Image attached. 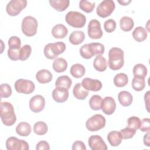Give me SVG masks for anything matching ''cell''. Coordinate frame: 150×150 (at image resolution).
Segmentation results:
<instances>
[{
    "mask_svg": "<svg viewBox=\"0 0 150 150\" xmlns=\"http://www.w3.org/2000/svg\"><path fill=\"white\" fill-rule=\"evenodd\" d=\"M136 131H137L135 129L131 128L129 127H127L120 130V132L121 133L122 138L124 139L132 138L135 134Z\"/></svg>",
    "mask_w": 150,
    "mask_h": 150,
    "instance_id": "42",
    "label": "cell"
},
{
    "mask_svg": "<svg viewBox=\"0 0 150 150\" xmlns=\"http://www.w3.org/2000/svg\"><path fill=\"white\" fill-rule=\"evenodd\" d=\"M88 49L93 56L95 55H101L104 53V46L97 42L91 43L88 44Z\"/></svg>",
    "mask_w": 150,
    "mask_h": 150,
    "instance_id": "30",
    "label": "cell"
},
{
    "mask_svg": "<svg viewBox=\"0 0 150 150\" xmlns=\"http://www.w3.org/2000/svg\"><path fill=\"white\" fill-rule=\"evenodd\" d=\"M116 25L115 21L114 19H110L104 22V28L107 32L111 33L115 30Z\"/></svg>",
    "mask_w": 150,
    "mask_h": 150,
    "instance_id": "43",
    "label": "cell"
},
{
    "mask_svg": "<svg viewBox=\"0 0 150 150\" xmlns=\"http://www.w3.org/2000/svg\"><path fill=\"white\" fill-rule=\"evenodd\" d=\"M102 97L98 95H93L91 97L89 100V105L93 110H99L101 109Z\"/></svg>",
    "mask_w": 150,
    "mask_h": 150,
    "instance_id": "34",
    "label": "cell"
},
{
    "mask_svg": "<svg viewBox=\"0 0 150 150\" xmlns=\"http://www.w3.org/2000/svg\"><path fill=\"white\" fill-rule=\"evenodd\" d=\"M113 82L116 87H122L127 84L128 82V77L126 74L120 73L115 76Z\"/></svg>",
    "mask_w": 150,
    "mask_h": 150,
    "instance_id": "32",
    "label": "cell"
},
{
    "mask_svg": "<svg viewBox=\"0 0 150 150\" xmlns=\"http://www.w3.org/2000/svg\"><path fill=\"white\" fill-rule=\"evenodd\" d=\"M52 78V74L47 69H42L38 71L36 74V79L37 81L41 84H45L50 82Z\"/></svg>",
    "mask_w": 150,
    "mask_h": 150,
    "instance_id": "17",
    "label": "cell"
},
{
    "mask_svg": "<svg viewBox=\"0 0 150 150\" xmlns=\"http://www.w3.org/2000/svg\"><path fill=\"white\" fill-rule=\"evenodd\" d=\"M8 57L13 61H16L19 59V49H11L8 50Z\"/></svg>",
    "mask_w": 150,
    "mask_h": 150,
    "instance_id": "46",
    "label": "cell"
},
{
    "mask_svg": "<svg viewBox=\"0 0 150 150\" xmlns=\"http://www.w3.org/2000/svg\"><path fill=\"white\" fill-rule=\"evenodd\" d=\"M32 53V47L29 45H25L19 49V59L25 61L28 59Z\"/></svg>",
    "mask_w": 150,
    "mask_h": 150,
    "instance_id": "36",
    "label": "cell"
},
{
    "mask_svg": "<svg viewBox=\"0 0 150 150\" xmlns=\"http://www.w3.org/2000/svg\"><path fill=\"white\" fill-rule=\"evenodd\" d=\"M124 51L119 47H112L108 52V66L112 70H118L124 65Z\"/></svg>",
    "mask_w": 150,
    "mask_h": 150,
    "instance_id": "2",
    "label": "cell"
},
{
    "mask_svg": "<svg viewBox=\"0 0 150 150\" xmlns=\"http://www.w3.org/2000/svg\"><path fill=\"white\" fill-rule=\"evenodd\" d=\"M71 84V79L67 76H59L55 81L56 87H63L68 90L70 88Z\"/></svg>",
    "mask_w": 150,
    "mask_h": 150,
    "instance_id": "33",
    "label": "cell"
},
{
    "mask_svg": "<svg viewBox=\"0 0 150 150\" xmlns=\"http://www.w3.org/2000/svg\"><path fill=\"white\" fill-rule=\"evenodd\" d=\"M122 136L120 131H111L107 135V140L112 146H117L122 142Z\"/></svg>",
    "mask_w": 150,
    "mask_h": 150,
    "instance_id": "18",
    "label": "cell"
},
{
    "mask_svg": "<svg viewBox=\"0 0 150 150\" xmlns=\"http://www.w3.org/2000/svg\"><path fill=\"white\" fill-rule=\"evenodd\" d=\"M88 144L92 150H107L108 149L105 142L98 135L90 136L88 140Z\"/></svg>",
    "mask_w": 150,
    "mask_h": 150,
    "instance_id": "13",
    "label": "cell"
},
{
    "mask_svg": "<svg viewBox=\"0 0 150 150\" xmlns=\"http://www.w3.org/2000/svg\"><path fill=\"white\" fill-rule=\"evenodd\" d=\"M101 109L107 115L112 114L116 109L115 101L112 97L107 96L104 97L102 100Z\"/></svg>",
    "mask_w": 150,
    "mask_h": 150,
    "instance_id": "15",
    "label": "cell"
},
{
    "mask_svg": "<svg viewBox=\"0 0 150 150\" xmlns=\"http://www.w3.org/2000/svg\"><path fill=\"white\" fill-rule=\"evenodd\" d=\"M120 26L121 30L124 32H129L131 30L134 26V22L133 19L127 16L122 17L120 21Z\"/></svg>",
    "mask_w": 150,
    "mask_h": 150,
    "instance_id": "29",
    "label": "cell"
},
{
    "mask_svg": "<svg viewBox=\"0 0 150 150\" xmlns=\"http://www.w3.org/2000/svg\"><path fill=\"white\" fill-rule=\"evenodd\" d=\"M66 48V45L63 42L50 43L45 46L43 53L46 58L52 60L56 59L57 56L63 53Z\"/></svg>",
    "mask_w": 150,
    "mask_h": 150,
    "instance_id": "3",
    "label": "cell"
},
{
    "mask_svg": "<svg viewBox=\"0 0 150 150\" xmlns=\"http://www.w3.org/2000/svg\"><path fill=\"white\" fill-rule=\"evenodd\" d=\"M85 72H86L85 67H84L83 65L80 63H76V64H73L70 70V73L71 75L73 77L77 79L82 77L84 75Z\"/></svg>",
    "mask_w": 150,
    "mask_h": 150,
    "instance_id": "28",
    "label": "cell"
},
{
    "mask_svg": "<svg viewBox=\"0 0 150 150\" xmlns=\"http://www.w3.org/2000/svg\"><path fill=\"white\" fill-rule=\"evenodd\" d=\"M15 89L19 93L29 94L33 93L35 88V85L33 81L27 79H20L15 83Z\"/></svg>",
    "mask_w": 150,
    "mask_h": 150,
    "instance_id": "9",
    "label": "cell"
},
{
    "mask_svg": "<svg viewBox=\"0 0 150 150\" xmlns=\"http://www.w3.org/2000/svg\"><path fill=\"white\" fill-rule=\"evenodd\" d=\"M0 117L2 123L6 126L13 125L16 121L13 105L9 102H1Z\"/></svg>",
    "mask_w": 150,
    "mask_h": 150,
    "instance_id": "1",
    "label": "cell"
},
{
    "mask_svg": "<svg viewBox=\"0 0 150 150\" xmlns=\"http://www.w3.org/2000/svg\"><path fill=\"white\" fill-rule=\"evenodd\" d=\"M36 149L37 150L39 149H45V150H49L50 149V145L49 143L46 141H40L36 144Z\"/></svg>",
    "mask_w": 150,
    "mask_h": 150,
    "instance_id": "48",
    "label": "cell"
},
{
    "mask_svg": "<svg viewBox=\"0 0 150 150\" xmlns=\"http://www.w3.org/2000/svg\"><path fill=\"white\" fill-rule=\"evenodd\" d=\"M87 33L89 38L93 39H100L103 36V31L101 28L100 21L97 19H92L88 25Z\"/></svg>",
    "mask_w": 150,
    "mask_h": 150,
    "instance_id": "11",
    "label": "cell"
},
{
    "mask_svg": "<svg viewBox=\"0 0 150 150\" xmlns=\"http://www.w3.org/2000/svg\"><path fill=\"white\" fill-rule=\"evenodd\" d=\"M45 106V100L41 95H35L29 100V108L35 113L42 111L44 109Z\"/></svg>",
    "mask_w": 150,
    "mask_h": 150,
    "instance_id": "12",
    "label": "cell"
},
{
    "mask_svg": "<svg viewBox=\"0 0 150 150\" xmlns=\"http://www.w3.org/2000/svg\"><path fill=\"white\" fill-rule=\"evenodd\" d=\"M127 122L128 127L133 128L137 131V129H139L141 124V121L139 117L132 116L127 119Z\"/></svg>",
    "mask_w": 150,
    "mask_h": 150,
    "instance_id": "40",
    "label": "cell"
},
{
    "mask_svg": "<svg viewBox=\"0 0 150 150\" xmlns=\"http://www.w3.org/2000/svg\"><path fill=\"white\" fill-rule=\"evenodd\" d=\"M26 0H11L7 4L6 11L9 15L15 16L19 15L26 7Z\"/></svg>",
    "mask_w": 150,
    "mask_h": 150,
    "instance_id": "8",
    "label": "cell"
},
{
    "mask_svg": "<svg viewBox=\"0 0 150 150\" xmlns=\"http://www.w3.org/2000/svg\"><path fill=\"white\" fill-rule=\"evenodd\" d=\"M106 120L101 114H94L86 122V128L91 132L97 131L103 128L105 125Z\"/></svg>",
    "mask_w": 150,
    "mask_h": 150,
    "instance_id": "6",
    "label": "cell"
},
{
    "mask_svg": "<svg viewBox=\"0 0 150 150\" xmlns=\"http://www.w3.org/2000/svg\"><path fill=\"white\" fill-rule=\"evenodd\" d=\"M73 150H86V146L84 143L81 141H76L72 145Z\"/></svg>",
    "mask_w": 150,
    "mask_h": 150,
    "instance_id": "47",
    "label": "cell"
},
{
    "mask_svg": "<svg viewBox=\"0 0 150 150\" xmlns=\"http://www.w3.org/2000/svg\"><path fill=\"white\" fill-rule=\"evenodd\" d=\"M69 90L63 87H56L52 91V97L57 103H63L69 98Z\"/></svg>",
    "mask_w": 150,
    "mask_h": 150,
    "instance_id": "16",
    "label": "cell"
},
{
    "mask_svg": "<svg viewBox=\"0 0 150 150\" xmlns=\"http://www.w3.org/2000/svg\"><path fill=\"white\" fill-rule=\"evenodd\" d=\"M85 39L84 33L81 30H74L70 34L69 40L74 45H78L81 43Z\"/></svg>",
    "mask_w": 150,
    "mask_h": 150,
    "instance_id": "23",
    "label": "cell"
},
{
    "mask_svg": "<svg viewBox=\"0 0 150 150\" xmlns=\"http://www.w3.org/2000/svg\"><path fill=\"white\" fill-rule=\"evenodd\" d=\"M68 66L67 61L62 57H56L54 59L52 67L53 70L57 73H62L64 71Z\"/></svg>",
    "mask_w": 150,
    "mask_h": 150,
    "instance_id": "22",
    "label": "cell"
},
{
    "mask_svg": "<svg viewBox=\"0 0 150 150\" xmlns=\"http://www.w3.org/2000/svg\"><path fill=\"white\" fill-rule=\"evenodd\" d=\"M115 8V5L113 1L104 0L98 5L96 8V12L98 16L105 18L111 15Z\"/></svg>",
    "mask_w": 150,
    "mask_h": 150,
    "instance_id": "7",
    "label": "cell"
},
{
    "mask_svg": "<svg viewBox=\"0 0 150 150\" xmlns=\"http://www.w3.org/2000/svg\"><path fill=\"white\" fill-rule=\"evenodd\" d=\"M93 66L98 71H104L107 67V62L103 56L97 55L93 61Z\"/></svg>",
    "mask_w": 150,
    "mask_h": 150,
    "instance_id": "26",
    "label": "cell"
},
{
    "mask_svg": "<svg viewBox=\"0 0 150 150\" xmlns=\"http://www.w3.org/2000/svg\"><path fill=\"white\" fill-rule=\"evenodd\" d=\"M81 84L83 88L87 91H98L102 88V83L100 80L88 77L83 79Z\"/></svg>",
    "mask_w": 150,
    "mask_h": 150,
    "instance_id": "14",
    "label": "cell"
},
{
    "mask_svg": "<svg viewBox=\"0 0 150 150\" xmlns=\"http://www.w3.org/2000/svg\"><path fill=\"white\" fill-rule=\"evenodd\" d=\"M118 3H120L121 5H128L129 3L131 2V1H124V0H122V1H118Z\"/></svg>",
    "mask_w": 150,
    "mask_h": 150,
    "instance_id": "51",
    "label": "cell"
},
{
    "mask_svg": "<svg viewBox=\"0 0 150 150\" xmlns=\"http://www.w3.org/2000/svg\"><path fill=\"white\" fill-rule=\"evenodd\" d=\"M149 137H150V134L149 132H147V133L144 135V144L146 146H150V139H149Z\"/></svg>",
    "mask_w": 150,
    "mask_h": 150,
    "instance_id": "50",
    "label": "cell"
},
{
    "mask_svg": "<svg viewBox=\"0 0 150 150\" xmlns=\"http://www.w3.org/2000/svg\"><path fill=\"white\" fill-rule=\"evenodd\" d=\"M118 99L121 105L124 107H128L132 103L133 97L129 91H121L118 93Z\"/></svg>",
    "mask_w": 150,
    "mask_h": 150,
    "instance_id": "20",
    "label": "cell"
},
{
    "mask_svg": "<svg viewBox=\"0 0 150 150\" xmlns=\"http://www.w3.org/2000/svg\"><path fill=\"white\" fill-rule=\"evenodd\" d=\"M139 129L142 132H149L150 131V119L148 118H144L141 121Z\"/></svg>",
    "mask_w": 150,
    "mask_h": 150,
    "instance_id": "45",
    "label": "cell"
},
{
    "mask_svg": "<svg viewBox=\"0 0 150 150\" xmlns=\"http://www.w3.org/2000/svg\"><path fill=\"white\" fill-rule=\"evenodd\" d=\"M80 53L81 56L86 59H89L93 57L88 49V44H85L80 47Z\"/></svg>",
    "mask_w": 150,
    "mask_h": 150,
    "instance_id": "44",
    "label": "cell"
},
{
    "mask_svg": "<svg viewBox=\"0 0 150 150\" xmlns=\"http://www.w3.org/2000/svg\"><path fill=\"white\" fill-rule=\"evenodd\" d=\"M49 2L50 6L59 12L65 11L70 4L69 0H50Z\"/></svg>",
    "mask_w": 150,
    "mask_h": 150,
    "instance_id": "27",
    "label": "cell"
},
{
    "mask_svg": "<svg viewBox=\"0 0 150 150\" xmlns=\"http://www.w3.org/2000/svg\"><path fill=\"white\" fill-rule=\"evenodd\" d=\"M95 2L81 0L79 2L80 8L86 13L91 12L95 8Z\"/></svg>",
    "mask_w": 150,
    "mask_h": 150,
    "instance_id": "37",
    "label": "cell"
},
{
    "mask_svg": "<svg viewBox=\"0 0 150 150\" xmlns=\"http://www.w3.org/2000/svg\"><path fill=\"white\" fill-rule=\"evenodd\" d=\"M48 127L47 124L43 121L36 122L33 125V131L38 135H43L47 133Z\"/></svg>",
    "mask_w": 150,
    "mask_h": 150,
    "instance_id": "35",
    "label": "cell"
},
{
    "mask_svg": "<svg viewBox=\"0 0 150 150\" xmlns=\"http://www.w3.org/2000/svg\"><path fill=\"white\" fill-rule=\"evenodd\" d=\"M145 87V81L144 78L134 77L132 80V87L137 91H142Z\"/></svg>",
    "mask_w": 150,
    "mask_h": 150,
    "instance_id": "38",
    "label": "cell"
},
{
    "mask_svg": "<svg viewBox=\"0 0 150 150\" xmlns=\"http://www.w3.org/2000/svg\"><path fill=\"white\" fill-rule=\"evenodd\" d=\"M38 26V23L35 18L32 16H26L22 21V31L26 36L31 37L36 34Z\"/></svg>",
    "mask_w": 150,
    "mask_h": 150,
    "instance_id": "5",
    "label": "cell"
},
{
    "mask_svg": "<svg viewBox=\"0 0 150 150\" xmlns=\"http://www.w3.org/2000/svg\"><path fill=\"white\" fill-rule=\"evenodd\" d=\"M9 49H19L21 46V40L19 38L16 36H12L9 38L8 42Z\"/></svg>",
    "mask_w": 150,
    "mask_h": 150,
    "instance_id": "39",
    "label": "cell"
},
{
    "mask_svg": "<svg viewBox=\"0 0 150 150\" xmlns=\"http://www.w3.org/2000/svg\"><path fill=\"white\" fill-rule=\"evenodd\" d=\"M147 72V69L143 64H137L133 68V74L134 77L145 79V77L146 76Z\"/></svg>",
    "mask_w": 150,
    "mask_h": 150,
    "instance_id": "31",
    "label": "cell"
},
{
    "mask_svg": "<svg viewBox=\"0 0 150 150\" xmlns=\"http://www.w3.org/2000/svg\"><path fill=\"white\" fill-rule=\"evenodd\" d=\"M73 93L76 98L80 100L86 99L89 94L88 91L83 88L81 84L80 83H77L75 84L73 87Z\"/></svg>",
    "mask_w": 150,
    "mask_h": 150,
    "instance_id": "21",
    "label": "cell"
},
{
    "mask_svg": "<svg viewBox=\"0 0 150 150\" xmlns=\"http://www.w3.org/2000/svg\"><path fill=\"white\" fill-rule=\"evenodd\" d=\"M11 87L7 83H3L0 87L1 98H8L12 94Z\"/></svg>",
    "mask_w": 150,
    "mask_h": 150,
    "instance_id": "41",
    "label": "cell"
},
{
    "mask_svg": "<svg viewBox=\"0 0 150 150\" xmlns=\"http://www.w3.org/2000/svg\"><path fill=\"white\" fill-rule=\"evenodd\" d=\"M148 36L146 30L142 26H137L132 32V37L136 41L141 42L145 40Z\"/></svg>",
    "mask_w": 150,
    "mask_h": 150,
    "instance_id": "25",
    "label": "cell"
},
{
    "mask_svg": "<svg viewBox=\"0 0 150 150\" xmlns=\"http://www.w3.org/2000/svg\"><path fill=\"white\" fill-rule=\"evenodd\" d=\"M67 23L76 28H83L86 22V18L83 13L77 11H69L65 16Z\"/></svg>",
    "mask_w": 150,
    "mask_h": 150,
    "instance_id": "4",
    "label": "cell"
},
{
    "mask_svg": "<svg viewBox=\"0 0 150 150\" xmlns=\"http://www.w3.org/2000/svg\"><path fill=\"white\" fill-rule=\"evenodd\" d=\"M149 94H150V91H148L145 96H144V100H145V105H146V110L148 111V112H149Z\"/></svg>",
    "mask_w": 150,
    "mask_h": 150,
    "instance_id": "49",
    "label": "cell"
},
{
    "mask_svg": "<svg viewBox=\"0 0 150 150\" xmlns=\"http://www.w3.org/2000/svg\"><path fill=\"white\" fill-rule=\"evenodd\" d=\"M8 150H28V143L23 139H18L15 137H9L5 142Z\"/></svg>",
    "mask_w": 150,
    "mask_h": 150,
    "instance_id": "10",
    "label": "cell"
},
{
    "mask_svg": "<svg viewBox=\"0 0 150 150\" xmlns=\"http://www.w3.org/2000/svg\"><path fill=\"white\" fill-rule=\"evenodd\" d=\"M68 33V29L63 24H57L54 25L52 30L53 36L56 39H63Z\"/></svg>",
    "mask_w": 150,
    "mask_h": 150,
    "instance_id": "19",
    "label": "cell"
},
{
    "mask_svg": "<svg viewBox=\"0 0 150 150\" xmlns=\"http://www.w3.org/2000/svg\"><path fill=\"white\" fill-rule=\"evenodd\" d=\"M32 131L30 125L26 122H21L16 127V132L18 135L21 137L28 136Z\"/></svg>",
    "mask_w": 150,
    "mask_h": 150,
    "instance_id": "24",
    "label": "cell"
}]
</instances>
